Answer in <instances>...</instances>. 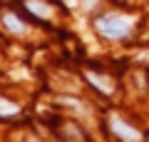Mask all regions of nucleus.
Listing matches in <instances>:
<instances>
[{
    "mask_svg": "<svg viewBox=\"0 0 149 142\" xmlns=\"http://www.w3.org/2000/svg\"><path fill=\"white\" fill-rule=\"evenodd\" d=\"M112 127H114V132H119V135L127 137V140H139V132L137 130H129L119 117H112Z\"/></svg>",
    "mask_w": 149,
    "mask_h": 142,
    "instance_id": "obj_2",
    "label": "nucleus"
},
{
    "mask_svg": "<svg viewBox=\"0 0 149 142\" xmlns=\"http://www.w3.org/2000/svg\"><path fill=\"white\" fill-rule=\"evenodd\" d=\"M0 112L3 115H13V112H17V107H13V102H8V100H0Z\"/></svg>",
    "mask_w": 149,
    "mask_h": 142,
    "instance_id": "obj_6",
    "label": "nucleus"
},
{
    "mask_svg": "<svg viewBox=\"0 0 149 142\" xmlns=\"http://www.w3.org/2000/svg\"><path fill=\"white\" fill-rule=\"evenodd\" d=\"M27 10L35 13V15H40V18H50V10L42 5V3H27Z\"/></svg>",
    "mask_w": 149,
    "mask_h": 142,
    "instance_id": "obj_5",
    "label": "nucleus"
},
{
    "mask_svg": "<svg viewBox=\"0 0 149 142\" xmlns=\"http://www.w3.org/2000/svg\"><path fill=\"white\" fill-rule=\"evenodd\" d=\"M3 22L8 25V30L10 32H25V25H22V20L17 15H13V13H8L5 18H3Z\"/></svg>",
    "mask_w": 149,
    "mask_h": 142,
    "instance_id": "obj_3",
    "label": "nucleus"
},
{
    "mask_svg": "<svg viewBox=\"0 0 149 142\" xmlns=\"http://www.w3.org/2000/svg\"><path fill=\"white\" fill-rule=\"evenodd\" d=\"M129 18L124 15H117V13H112V15H102L97 20V30L107 37H124L129 32Z\"/></svg>",
    "mask_w": 149,
    "mask_h": 142,
    "instance_id": "obj_1",
    "label": "nucleus"
},
{
    "mask_svg": "<svg viewBox=\"0 0 149 142\" xmlns=\"http://www.w3.org/2000/svg\"><path fill=\"white\" fill-rule=\"evenodd\" d=\"M87 80H90V82L95 85V87H100L102 92H112V85L107 82V80H102V77H97V75H92V72L87 75Z\"/></svg>",
    "mask_w": 149,
    "mask_h": 142,
    "instance_id": "obj_4",
    "label": "nucleus"
}]
</instances>
